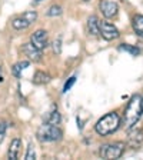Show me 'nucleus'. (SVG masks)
<instances>
[{
  "label": "nucleus",
  "instance_id": "423d86ee",
  "mask_svg": "<svg viewBox=\"0 0 143 160\" xmlns=\"http://www.w3.org/2000/svg\"><path fill=\"white\" fill-rule=\"evenodd\" d=\"M30 42L34 44L39 50H44L47 46H49V39H47V32L43 29L36 30L32 37H30Z\"/></svg>",
  "mask_w": 143,
  "mask_h": 160
},
{
  "label": "nucleus",
  "instance_id": "39448f33",
  "mask_svg": "<svg viewBox=\"0 0 143 160\" xmlns=\"http://www.w3.org/2000/svg\"><path fill=\"white\" fill-rule=\"evenodd\" d=\"M99 34L103 37L105 40H115V39H117V37H119V30H117L112 23H107V22H100Z\"/></svg>",
  "mask_w": 143,
  "mask_h": 160
},
{
  "label": "nucleus",
  "instance_id": "393cba45",
  "mask_svg": "<svg viewBox=\"0 0 143 160\" xmlns=\"http://www.w3.org/2000/svg\"><path fill=\"white\" fill-rule=\"evenodd\" d=\"M83 2H89V0H83Z\"/></svg>",
  "mask_w": 143,
  "mask_h": 160
},
{
  "label": "nucleus",
  "instance_id": "2eb2a0df",
  "mask_svg": "<svg viewBox=\"0 0 143 160\" xmlns=\"http://www.w3.org/2000/svg\"><path fill=\"white\" fill-rule=\"evenodd\" d=\"M29 64H30L29 60H24V62H19V63H16L13 67H12V73H13L16 77H20V72H22V70H24L26 67H29Z\"/></svg>",
  "mask_w": 143,
  "mask_h": 160
},
{
  "label": "nucleus",
  "instance_id": "412c9836",
  "mask_svg": "<svg viewBox=\"0 0 143 160\" xmlns=\"http://www.w3.org/2000/svg\"><path fill=\"white\" fill-rule=\"evenodd\" d=\"M53 52L56 54H60V52H62V42L60 40H54L53 42Z\"/></svg>",
  "mask_w": 143,
  "mask_h": 160
},
{
  "label": "nucleus",
  "instance_id": "9b49d317",
  "mask_svg": "<svg viewBox=\"0 0 143 160\" xmlns=\"http://www.w3.org/2000/svg\"><path fill=\"white\" fill-rule=\"evenodd\" d=\"M20 139H13L10 142V146H9V152H7V157L10 160H14L17 159V154H19V150H20Z\"/></svg>",
  "mask_w": 143,
  "mask_h": 160
},
{
  "label": "nucleus",
  "instance_id": "5701e85b",
  "mask_svg": "<svg viewBox=\"0 0 143 160\" xmlns=\"http://www.w3.org/2000/svg\"><path fill=\"white\" fill-rule=\"evenodd\" d=\"M0 82H3V76H2V67H0Z\"/></svg>",
  "mask_w": 143,
  "mask_h": 160
},
{
  "label": "nucleus",
  "instance_id": "ddd939ff",
  "mask_svg": "<svg viewBox=\"0 0 143 160\" xmlns=\"http://www.w3.org/2000/svg\"><path fill=\"white\" fill-rule=\"evenodd\" d=\"M30 24L32 23H30L23 14H20L19 17L13 19V22H12V26H13V29H16V30H24V29H27Z\"/></svg>",
  "mask_w": 143,
  "mask_h": 160
},
{
  "label": "nucleus",
  "instance_id": "a211bd4d",
  "mask_svg": "<svg viewBox=\"0 0 143 160\" xmlns=\"http://www.w3.org/2000/svg\"><path fill=\"white\" fill-rule=\"evenodd\" d=\"M60 14H62V7L57 6V4L50 6V9L47 10V16L50 17H56V16H60Z\"/></svg>",
  "mask_w": 143,
  "mask_h": 160
},
{
  "label": "nucleus",
  "instance_id": "f257e3e1",
  "mask_svg": "<svg viewBox=\"0 0 143 160\" xmlns=\"http://www.w3.org/2000/svg\"><path fill=\"white\" fill-rule=\"evenodd\" d=\"M142 102H143V99L140 97V94H135L129 100L126 110H125V114H123V126L127 130L132 129L139 122L140 117H142V114H143Z\"/></svg>",
  "mask_w": 143,
  "mask_h": 160
},
{
  "label": "nucleus",
  "instance_id": "9d476101",
  "mask_svg": "<svg viewBox=\"0 0 143 160\" xmlns=\"http://www.w3.org/2000/svg\"><path fill=\"white\" fill-rule=\"evenodd\" d=\"M132 26H133L135 33L143 39V16L142 14H135L132 19Z\"/></svg>",
  "mask_w": 143,
  "mask_h": 160
},
{
  "label": "nucleus",
  "instance_id": "f8f14e48",
  "mask_svg": "<svg viewBox=\"0 0 143 160\" xmlns=\"http://www.w3.org/2000/svg\"><path fill=\"white\" fill-rule=\"evenodd\" d=\"M99 26H100V22L96 16H90L87 19V32L90 34H93V36L99 34Z\"/></svg>",
  "mask_w": 143,
  "mask_h": 160
},
{
  "label": "nucleus",
  "instance_id": "4468645a",
  "mask_svg": "<svg viewBox=\"0 0 143 160\" xmlns=\"http://www.w3.org/2000/svg\"><path fill=\"white\" fill-rule=\"evenodd\" d=\"M50 80V76L42 70H37L34 73V77H33V83L34 84H46L47 82Z\"/></svg>",
  "mask_w": 143,
  "mask_h": 160
},
{
  "label": "nucleus",
  "instance_id": "6ab92c4d",
  "mask_svg": "<svg viewBox=\"0 0 143 160\" xmlns=\"http://www.w3.org/2000/svg\"><path fill=\"white\" fill-rule=\"evenodd\" d=\"M24 159L26 160H34L36 159V153H34V149L32 144H29V147H27V153L26 156H24Z\"/></svg>",
  "mask_w": 143,
  "mask_h": 160
},
{
  "label": "nucleus",
  "instance_id": "6e6552de",
  "mask_svg": "<svg viewBox=\"0 0 143 160\" xmlns=\"http://www.w3.org/2000/svg\"><path fill=\"white\" fill-rule=\"evenodd\" d=\"M143 143V130L142 129H129V136H127V144L133 149H137Z\"/></svg>",
  "mask_w": 143,
  "mask_h": 160
},
{
  "label": "nucleus",
  "instance_id": "f3484780",
  "mask_svg": "<svg viewBox=\"0 0 143 160\" xmlns=\"http://www.w3.org/2000/svg\"><path fill=\"white\" fill-rule=\"evenodd\" d=\"M119 49L123 50V52H127V53H130L132 56H137V54L140 53V49H139V47H135V46H132V44H126V43L120 44Z\"/></svg>",
  "mask_w": 143,
  "mask_h": 160
},
{
  "label": "nucleus",
  "instance_id": "7ed1b4c3",
  "mask_svg": "<svg viewBox=\"0 0 143 160\" xmlns=\"http://www.w3.org/2000/svg\"><path fill=\"white\" fill-rule=\"evenodd\" d=\"M125 149H126V144L122 143V142H116V143H110V144H103L100 146L99 154L102 159H120L122 154L125 153Z\"/></svg>",
  "mask_w": 143,
  "mask_h": 160
},
{
  "label": "nucleus",
  "instance_id": "a878e982",
  "mask_svg": "<svg viewBox=\"0 0 143 160\" xmlns=\"http://www.w3.org/2000/svg\"><path fill=\"white\" fill-rule=\"evenodd\" d=\"M142 107H143V102H142Z\"/></svg>",
  "mask_w": 143,
  "mask_h": 160
},
{
  "label": "nucleus",
  "instance_id": "20e7f679",
  "mask_svg": "<svg viewBox=\"0 0 143 160\" xmlns=\"http://www.w3.org/2000/svg\"><path fill=\"white\" fill-rule=\"evenodd\" d=\"M37 134H39V139L43 140V142H56V140L62 139V134L63 133H62V130L57 126L46 123L39 129Z\"/></svg>",
  "mask_w": 143,
  "mask_h": 160
},
{
  "label": "nucleus",
  "instance_id": "b1692460",
  "mask_svg": "<svg viewBox=\"0 0 143 160\" xmlns=\"http://www.w3.org/2000/svg\"><path fill=\"white\" fill-rule=\"evenodd\" d=\"M39 2H42V0H34V3H39Z\"/></svg>",
  "mask_w": 143,
  "mask_h": 160
},
{
  "label": "nucleus",
  "instance_id": "dca6fc26",
  "mask_svg": "<svg viewBox=\"0 0 143 160\" xmlns=\"http://www.w3.org/2000/svg\"><path fill=\"white\" fill-rule=\"evenodd\" d=\"M60 120H62V116H60V113L57 112V110H54V112H52V113L49 114V117L46 119V123L57 126V124L60 123Z\"/></svg>",
  "mask_w": 143,
  "mask_h": 160
},
{
  "label": "nucleus",
  "instance_id": "1a4fd4ad",
  "mask_svg": "<svg viewBox=\"0 0 143 160\" xmlns=\"http://www.w3.org/2000/svg\"><path fill=\"white\" fill-rule=\"evenodd\" d=\"M23 53L27 56L30 62H40L42 59V50H39L32 42L23 44Z\"/></svg>",
  "mask_w": 143,
  "mask_h": 160
},
{
  "label": "nucleus",
  "instance_id": "f03ea898",
  "mask_svg": "<svg viewBox=\"0 0 143 160\" xmlns=\"http://www.w3.org/2000/svg\"><path fill=\"white\" fill-rule=\"evenodd\" d=\"M120 127V117L116 112H110V113L105 114L102 119L99 120L94 126L96 133L100 136H109V134L115 133Z\"/></svg>",
  "mask_w": 143,
  "mask_h": 160
},
{
  "label": "nucleus",
  "instance_id": "4be33fe9",
  "mask_svg": "<svg viewBox=\"0 0 143 160\" xmlns=\"http://www.w3.org/2000/svg\"><path fill=\"white\" fill-rule=\"evenodd\" d=\"M6 123H3V122H0V143L3 142L4 136H6Z\"/></svg>",
  "mask_w": 143,
  "mask_h": 160
},
{
  "label": "nucleus",
  "instance_id": "aec40b11",
  "mask_svg": "<svg viewBox=\"0 0 143 160\" xmlns=\"http://www.w3.org/2000/svg\"><path fill=\"white\" fill-rule=\"evenodd\" d=\"M74 83H76V77H74V76H73V77H70V79L66 82V84H64V87H63V92H64V93H66L67 90H70V89H72V86H73Z\"/></svg>",
  "mask_w": 143,
  "mask_h": 160
},
{
  "label": "nucleus",
  "instance_id": "0eeeda50",
  "mask_svg": "<svg viewBox=\"0 0 143 160\" xmlns=\"http://www.w3.org/2000/svg\"><path fill=\"white\" fill-rule=\"evenodd\" d=\"M99 7H100V12H102V14H103L105 17H107V19H112V17H115L117 14V10H119V6H117V3H115V2H110V0H102L99 3Z\"/></svg>",
  "mask_w": 143,
  "mask_h": 160
}]
</instances>
